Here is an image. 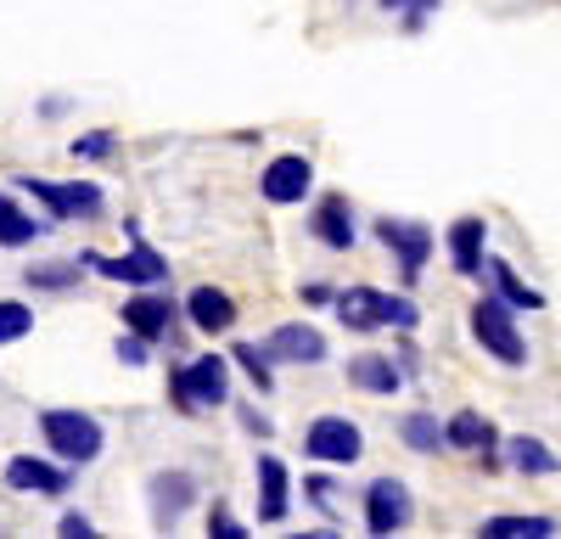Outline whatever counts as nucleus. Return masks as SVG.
<instances>
[{"instance_id": "obj_1", "label": "nucleus", "mask_w": 561, "mask_h": 539, "mask_svg": "<svg viewBox=\"0 0 561 539\" xmlns=\"http://www.w3.org/2000/svg\"><path fill=\"white\" fill-rule=\"evenodd\" d=\"M337 314H343V326H354V332H377V326H399V332H410V326L421 321L410 298H393V293H377V287H354V293H343V298H337Z\"/></svg>"}, {"instance_id": "obj_2", "label": "nucleus", "mask_w": 561, "mask_h": 539, "mask_svg": "<svg viewBox=\"0 0 561 539\" xmlns=\"http://www.w3.org/2000/svg\"><path fill=\"white\" fill-rule=\"evenodd\" d=\"M39 433H45V444H51L62 461H73V467L96 461L102 444H107L102 422L84 416V411H45V416H39Z\"/></svg>"}, {"instance_id": "obj_3", "label": "nucleus", "mask_w": 561, "mask_h": 539, "mask_svg": "<svg viewBox=\"0 0 561 539\" xmlns=\"http://www.w3.org/2000/svg\"><path fill=\"white\" fill-rule=\"evenodd\" d=\"M472 332H478V343L500 359V366H523V359H528L523 332H517V321H511L505 298H478L472 303Z\"/></svg>"}, {"instance_id": "obj_4", "label": "nucleus", "mask_w": 561, "mask_h": 539, "mask_svg": "<svg viewBox=\"0 0 561 539\" xmlns=\"http://www.w3.org/2000/svg\"><path fill=\"white\" fill-rule=\"evenodd\" d=\"M230 399V377H225V359L219 354H203V359H192L185 371H174V404L180 411H214V404H225Z\"/></svg>"}, {"instance_id": "obj_5", "label": "nucleus", "mask_w": 561, "mask_h": 539, "mask_svg": "<svg viewBox=\"0 0 561 539\" xmlns=\"http://www.w3.org/2000/svg\"><path fill=\"white\" fill-rule=\"evenodd\" d=\"M84 264L90 270H102L107 282H135V287H158L163 276H169V264H163V253H152L147 242H135L129 253H118V259H102V253H84Z\"/></svg>"}, {"instance_id": "obj_6", "label": "nucleus", "mask_w": 561, "mask_h": 539, "mask_svg": "<svg viewBox=\"0 0 561 539\" xmlns=\"http://www.w3.org/2000/svg\"><path fill=\"white\" fill-rule=\"evenodd\" d=\"M410 517H415V506H410V489L399 478L370 483V494H365V528L370 534H399V528H410Z\"/></svg>"}, {"instance_id": "obj_7", "label": "nucleus", "mask_w": 561, "mask_h": 539, "mask_svg": "<svg viewBox=\"0 0 561 539\" xmlns=\"http://www.w3.org/2000/svg\"><path fill=\"white\" fill-rule=\"evenodd\" d=\"M23 186L51 208L57 219H90V214H102V186H90V180H73V186H51V180H34L23 174Z\"/></svg>"}, {"instance_id": "obj_8", "label": "nucleus", "mask_w": 561, "mask_h": 539, "mask_svg": "<svg viewBox=\"0 0 561 539\" xmlns=\"http://www.w3.org/2000/svg\"><path fill=\"white\" fill-rule=\"evenodd\" d=\"M304 449H309L314 461H337V467H348V461H359L365 438H359V427H354L348 416H320V422L309 427Z\"/></svg>"}, {"instance_id": "obj_9", "label": "nucleus", "mask_w": 561, "mask_h": 539, "mask_svg": "<svg viewBox=\"0 0 561 539\" xmlns=\"http://www.w3.org/2000/svg\"><path fill=\"white\" fill-rule=\"evenodd\" d=\"M264 354L280 359V366H320V359H325V337H320L314 326L293 321V326H275V332L264 337Z\"/></svg>"}, {"instance_id": "obj_10", "label": "nucleus", "mask_w": 561, "mask_h": 539, "mask_svg": "<svg viewBox=\"0 0 561 539\" xmlns=\"http://www.w3.org/2000/svg\"><path fill=\"white\" fill-rule=\"evenodd\" d=\"M377 231L399 253L404 276H421V264H427V253H433V231H427V225H415V219H382Z\"/></svg>"}, {"instance_id": "obj_11", "label": "nucleus", "mask_w": 561, "mask_h": 539, "mask_svg": "<svg viewBox=\"0 0 561 539\" xmlns=\"http://www.w3.org/2000/svg\"><path fill=\"white\" fill-rule=\"evenodd\" d=\"M309 186H314L309 158H275V163L264 169V197H270V203H304Z\"/></svg>"}, {"instance_id": "obj_12", "label": "nucleus", "mask_w": 561, "mask_h": 539, "mask_svg": "<svg viewBox=\"0 0 561 539\" xmlns=\"http://www.w3.org/2000/svg\"><path fill=\"white\" fill-rule=\"evenodd\" d=\"M7 483L18 494H68V467H51V461H34V456H18L7 461Z\"/></svg>"}, {"instance_id": "obj_13", "label": "nucleus", "mask_w": 561, "mask_h": 539, "mask_svg": "<svg viewBox=\"0 0 561 539\" xmlns=\"http://www.w3.org/2000/svg\"><path fill=\"white\" fill-rule=\"evenodd\" d=\"M197 501V483H192V472H158L152 478V523L158 528H169V523H180V512Z\"/></svg>"}, {"instance_id": "obj_14", "label": "nucleus", "mask_w": 561, "mask_h": 539, "mask_svg": "<svg viewBox=\"0 0 561 539\" xmlns=\"http://www.w3.org/2000/svg\"><path fill=\"white\" fill-rule=\"evenodd\" d=\"M169 321H174L169 298H152V293H140V298H129V303H124V326H129L135 337H147V343L169 337Z\"/></svg>"}, {"instance_id": "obj_15", "label": "nucleus", "mask_w": 561, "mask_h": 539, "mask_svg": "<svg viewBox=\"0 0 561 539\" xmlns=\"http://www.w3.org/2000/svg\"><path fill=\"white\" fill-rule=\"evenodd\" d=\"M444 444H455V449H483V456H494V422L478 416V411H460V416L444 422Z\"/></svg>"}, {"instance_id": "obj_16", "label": "nucleus", "mask_w": 561, "mask_h": 539, "mask_svg": "<svg viewBox=\"0 0 561 539\" xmlns=\"http://www.w3.org/2000/svg\"><path fill=\"white\" fill-rule=\"evenodd\" d=\"M185 309H192V321L203 332H230V321H237V303H230L219 287H197L192 298H185Z\"/></svg>"}, {"instance_id": "obj_17", "label": "nucleus", "mask_w": 561, "mask_h": 539, "mask_svg": "<svg viewBox=\"0 0 561 539\" xmlns=\"http://www.w3.org/2000/svg\"><path fill=\"white\" fill-rule=\"evenodd\" d=\"M259 489H264V501H259V517L264 523H280V517H287V467H280L275 456H264L259 461Z\"/></svg>"}, {"instance_id": "obj_18", "label": "nucleus", "mask_w": 561, "mask_h": 539, "mask_svg": "<svg viewBox=\"0 0 561 539\" xmlns=\"http://www.w3.org/2000/svg\"><path fill=\"white\" fill-rule=\"evenodd\" d=\"M449 253H455L460 276H478L483 270V219H460L449 231Z\"/></svg>"}, {"instance_id": "obj_19", "label": "nucleus", "mask_w": 561, "mask_h": 539, "mask_svg": "<svg viewBox=\"0 0 561 539\" xmlns=\"http://www.w3.org/2000/svg\"><path fill=\"white\" fill-rule=\"evenodd\" d=\"M314 237H320L325 248H348V242H354V214H348V203H343V197H325V203H320Z\"/></svg>"}, {"instance_id": "obj_20", "label": "nucleus", "mask_w": 561, "mask_h": 539, "mask_svg": "<svg viewBox=\"0 0 561 539\" xmlns=\"http://www.w3.org/2000/svg\"><path fill=\"white\" fill-rule=\"evenodd\" d=\"M483 270H489V282L500 287V298H505L511 309H539V303H545L528 282H517V270H511L505 259H483Z\"/></svg>"}, {"instance_id": "obj_21", "label": "nucleus", "mask_w": 561, "mask_h": 539, "mask_svg": "<svg viewBox=\"0 0 561 539\" xmlns=\"http://www.w3.org/2000/svg\"><path fill=\"white\" fill-rule=\"evenodd\" d=\"M348 382H359L370 393H393L399 388V371H393V359H382V354H359L354 366H348Z\"/></svg>"}, {"instance_id": "obj_22", "label": "nucleus", "mask_w": 561, "mask_h": 539, "mask_svg": "<svg viewBox=\"0 0 561 539\" xmlns=\"http://www.w3.org/2000/svg\"><path fill=\"white\" fill-rule=\"evenodd\" d=\"M39 231H45V219H28V214H18L12 197H0V248H28Z\"/></svg>"}, {"instance_id": "obj_23", "label": "nucleus", "mask_w": 561, "mask_h": 539, "mask_svg": "<svg viewBox=\"0 0 561 539\" xmlns=\"http://www.w3.org/2000/svg\"><path fill=\"white\" fill-rule=\"evenodd\" d=\"M483 534L489 539H550L556 534V517H489Z\"/></svg>"}, {"instance_id": "obj_24", "label": "nucleus", "mask_w": 561, "mask_h": 539, "mask_svg": "<svg viewBox=\"0 0 561 539\" xmlns=\"http://www.w3.org/2000/svg\"><path fill=\"white\" fill-rule=\"evenodd\" d=\"M399 433H404V444H410V449H421V456L444 444V427H438V416H427V411L404 416V422H399Z\"/></svg>"}, {"instance_id": "obj_25", "label": "nucleus", "mask_w": 561, "mask_h": 539, "mask_svg": "<svg viewBox=\"0 0 561 539\" xmlns=\"http://www.w3.org/2000/svg\"><path fill=\"white\" fill-rule=\"evenodd\" d=\"M511 461H517V472H534V478L556 472V456H550L539 438H511Z\"/></svg>"}, {"instance_id": "obj_26", "label": "nucleus", "mask_w": 561, "mask_h": 539, "mask_svg": "<svg viewBox=\"0 0 561 539\" xmlns=\"http://www.w3.org/2000/svg\"><path fill=\"white\" fill-rule=\"evenodd\" d=\"M28 326H34V309H23V303H12V298H0V343L28 337Z\"/></svg>"}, {"instance_id": "obj_27", "label": "nucleus", "mask_w": 561, "mask_h": 539, "mask_svg": "<svg viewBox=\"0 0 561 539\" xmlns=\"http://www.w3.org/2000/svg\"><path fill=\"white\" fill-rule=\"evenodd\" d=\"M79 270H84V259L79 264H34L28 270V287H73Z\"/></svg>"}, {"instance_id": "obj_28", "label": "nucleus", "mask_w": 561, "mask_h": 539, "mask_svg": "<svg viewBox=\"0 0 561 539\" xmlns=\"http://www.w3.org/2000/svg\"><path fill=\"white\" fill-rule=\"evenodd\" d=\"M230 354H237L242 359V371L259 382V388H270V354L259 348V343H242V348H230Z\"/></svg>"}, {"instance_id": "obj_29", "label": "nucleus", "mask_w": 561, "mask_h": 539, "mask_svg": "<svg viewBox=\"0 0 561 539\" xmlns=\"http://www.w3.org/2000/svg\"><path fill=\"white\" fill-rule=\"evenodd\" d=\"M438 7V0H382V12H410V28L427 23V12Z\"/></svg>"}, {"instance_id": "obj_30", "label": "nucleus", "mask_w": 561, "mask_h": 539, "mask_svg": "<svg viewBox=\"0 0 561 539\" xmlns=\"http://www.w3.org/2000/svg\"><path fill=\"white\" fill-rule=\"evenodd\" d=\"M208 534H214V539H248V528L230 517V512H214V517H208Z\"/></svg>"}, {"instance_id": "obj_31", "label": "nucleus", "mask_w": 561, "mask_h": 539, "mask_svg": "<svg viewBox=\"0 0 561 539\" xmlns=\"http://www.w3.org/2000/svg\"><path fill=\"white\" fill-rule=\"evenodd\" d=\"M147 348H152V343H147V337H135V332L118 337V359H129V366H147V359H152Z\"/></svg>"}, {"instance_id": "obj_32", "label": "nucleus", "mask_w": 561, "mask_h": 539, "mask_svg": "<svg viewBox=\"0 0 561 539\" xmlns=\"http://www.w3.org/2000/svg\"><path fill=\"white\" fill-rule=\"evenodd\" d=\"M79 158H107L113 152V135H84V141H73Z\"/></svg>"}, {"instance_id": "obj_33", "label": "nucleus", "mask_w": 561, "mask_h": 539, "mask_svg": "<svg viewBox=\"0 0 561 539\" xmlns=\"http://www.w3.org/2000/svg\"><path fill=\"white\" fill-rule=\"evenodd\" d=\"M62 534H68V539H90V534H96V528H90V517L68 512V517H62Z\"/></svg>"}]
</instances>
